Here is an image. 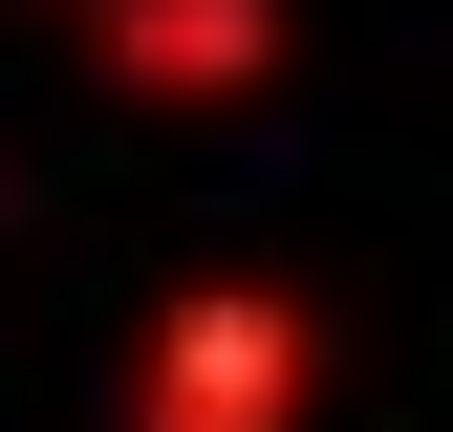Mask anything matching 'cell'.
<instances>
[{
	"mask_svg": "<svg viewBox=\"0 0 453 432\" xmlns=\"http://www.w3.org/2000/svg\"><path fill=\"white\" fill-rule=\"evenodd\" d=\"M324 303L303 282H259V259H216V282H173L130 324V390H108V432H303L324 411Z\"/></svg>",
	"mask_w": 453,
	"mask_h": 432,
	"instance_id": "cell-1",
	"label": "cell"
},
{
	"mask_svg": "<svg viewBox=\"0 0 453 432\" xmlns=\"http://www.w3.org/2000/svg\"><path fill=\"white\" fill-rule=\"evenodd\" d=\"M65 43H87V87H130V108H238V87H280L303 0H65Z\"/></svg>",
	"mask_w": 453,
	"mask_h": 432,
	"instance_id": "cell-2",
	"label": "cell"
}]
</instances>
